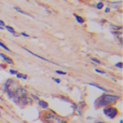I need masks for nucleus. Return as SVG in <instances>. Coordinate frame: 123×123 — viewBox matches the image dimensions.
Returning a JSON list of instances; mask_svg holds the SVG:
<instances>
[{
	"instance_id": "nucleus-29",
	"label": "nucleus",
	"mask_w": 123,
	"mask_h": 123,
	"mask_svg": "<svg viewBox=\"0 0 123 123\" xmlns=\"http://www.w3.org/2000/svg\"><path fill=\"white\" fill-rule=\"evenodd\" d=\"M105 12H106V13H109V12H110V8H109V6L105 8Z\"/></svg>"
},
{
	"instance_id": "nucleus-35",
	"label": "nucleus",
	"mask_w": 123,
	"mask_h": 123,
	"mask_svg": "<svg viewBox=\"0 0 123 123\" xmlns=\"http://www.w3.org/2000/svg\"><path fill=\"white\" fill-rule=\"evenodd\" d=\"M0 117H1V111H0Z\"/></svg>"
},
{
	"instance_id": "nucleus-34",
	"label": "nucleus",
	"mask_w": 123,
	"mask_h": 123,
	"mask_svg": "<svg viewBox=\"0 0 123 123\" xmlns=\"http://www.w3.org/2000/svg\"><path fill=\"white\" fill-rule=\"evenodd\" d=\"M95 123H106V122H103V121H97V122H95Z\"/></svg>"
},
{
	"instance_id": "nucleus-9",
	"label": "nucleus",
	"mask_w": 123,
	"mask_h": 123,
	"mask_svg": "<svg viewBox=\"0 0 123 123\" xmlns=\"http://www.w3.org/2000/svg\"><path fill=\"white\" fill-rule=\"evenodd\" d=\"M0 57L3 60V62L6 64H9V65H14V61H13L11 57H9L8 55H6L4 53H1V52H0Z\"/></svg>"
},
{
	"instance_id": "nucleus-4",
	"label": "nucleus",
	"mask_w": 123,
	"mask_h": 123,
	"mask_svg": "<svg viewBox=\"0 0 123 123\" xmlns=\"http://www.w3.org/2000/svg\"><path fill=\"white\" fill-rule=\"evenodd\" d=\"M28 95H29V93H28L27 89H25V87H23V86H18L16 89V91L13 93V96H12V98H11V100H12L15 105H18L19 100Z\"/></svg>"
},
{
	"instance_id": "nucleus-36",
	"label": "nucleus",
	"mask_w": 123,
	"mask_h": 123,
	"mask_svg": "<svg viewBox=\"0 0 123 123\" xmlns=\"http://www.w3.org/2000/svg\"><path fill=\"white\" fill-rule=\"evenodd\" d=\"M0 99H2V97H1V96H0Z\"/></svg>"
},
{
	"instance_id": "nucleus-6",
	"label": "nucleus",
	"mask_w": 123,
	"mask_h": 123,
	"mask_svg": "<svg viewBox=\"0 0 123 123\" xmlns=\"http://www.w3.org/2000/svg\"><path fill=\"white\" fill-rule=\"evenodd\" d=\"M32 103H34V100H32L31 97L28 95V96H26V97L22 98V99L19 100V103H18V105H17V106H19L21 108H24V107L28 106V105H31Z\"/></svg>"
},
{
	"instance_id": "nucleus-16",
	"label": "nucleus",
	"mask_w": 123,
	"mask_h": 123,
	"mask_svg": "<svg viewBox=\"0 0 123 123\" xmlns=\"http://www.w3.org/2000/svg\"><path fill=\"white\" fill-rule=\"evenodd\" d=\"M111 34H112L115 37H121L122 30H111Z\"/></svg>"
},
{
	"instance_id": "nucleus-31",
	"label": "nucleus",
	"mask_w": 123,
	"mask_h": 123,
	"mask_svg": "<svg viewBox=\"0 0 123 123\" xmlns=\"http://www.w3.org/2000/svg\"><path fill=\"white\" fill-rule=\"evenodd\" d=\"M0 25H2V26L4 27V22L2 21V19H0Z\"/></svg>"
},
{
	"instance_id": "nucleus-11",
	"label": "nucleus",
	"mask_w": 123,
	"mask_h": 123,
	"mask_svg": "<svg viewBox=\"0 0 123 123\" xmlns=\"http://www.w3.org/2000/svg\"><path fill=\"white\" fill-rule=\"evenodd\" d=\"M89 85H91V86H94V87H97V89H99L100 91L105 92V93H110V91H109V90H107L106 87H103L102 85L97 84V83H89Z\"/></svg>"
},
{
	"instance_id": "nucleus-26",
	"label": "nucleus",
	"mask_w": 123,
	"mask_h": 123,
	"mask_svg": "<svg viewBox=\"0 0 123 123\" xmlns=\"http://www.w3.org/2000/svg\"><path fill=\"white\" fill-rule=\"evenodd\" d=\"M9 72H10L11 74H16L18 71H17V70H15V69H10V70H9Z\"/></svg>"
},
{
	"instance_id": "nucleus-1",
	"label": "nucleus",
	"mask_w": 123,
	"mask_h": 123,
	"mask_svg": "<svg viewBox=\"0 0 123 123\" xmlns=\"http://www.w3.org/2000/svg\"><path fill=\"white\" fill-rule=\"evenodd\" d=\"M120 96L117 94H110V93H105L103 95H100L99 97H97L94 102V107L95 109L104 108L106 106H112L116 103H118L120 100Z\"/></svg>"
},
{
	"instance_id": "nucleus-10",
	"label": "nucleus",
	"mask_w": 123,
	"mask_h": 123,
	"mask_svg": "<svg viewBox=\"0 0 123 123\" xmlns=\"http://www.w3.org/2000/svg\"><path fill=\"white\" fill-rule=\"evenodd\" d=\"M37 104H38V106L40 107L42 110H48V109H49V104H48V102H45V100L39 99V100H37Z\"/></svg>"
},
{
	"instance_id": "nucleus-14",
	"label": "nucleus",
	"mask_w": 123,
	"mask_h": 123,
	"mask_svg": "<svg viewBox=\"0 0 123 123\" xmlns=\"http://www.w3.org/2000/svg\"><path fill=\"white\" fill-rule=\"evenodd\" d=\"M13 9H14V10L16 11V12L21 13V14H24V15H28V16H31V15H30V14H28V13H27V12H25V11L21 10V9H19V8H17V6H14V8H13ZM31 17H32V16H31Z\"/></svg>"
},
{
	"instance_id": "nucleus-12",
	"label": "nucleus",
	"mask_w": 123,
	"mask_h": 123,
	"mask_svg": "<svg viewBox=\"0 0 123 123\" xmlns=\"http://www.w3.org/2000/svg\"><path fill=\"white\" fill-rule=\"evenodd\" d=\"M74 16L76 21L78 22L79 24H84V23H85V19L83 18L82 16H80V15H78V14H76V13H74Z\"/></svg>"
},
{
	"instance_id": "nucleus-23",
	"label": "nucleus",
	"mask_w": 123,
	"mask_h": 123,
	"mask_svg": "<svg viewBox=\"0 0 123 123\" xmlns=\"http://www.w3.org/2000/svg\"><path fill=\"white\" fill-rule=\"evenodd\" d=\"M55 72H56L57 74H61V76H66V74H67V72L63 71V70H56Z\"/></svg>"
},
{
	"instance_id": "nucleus-15",
	"label": "nucleus",
	"mask_w": 123,
	"mask_h": 123,
	"mask_svg": "<svg viewBox=\"0 0 123 123\" xmlns=\"http://www.w3.org/2000/svg\"><path fill=\"white\" fill-rule=\"evenodd\" d=\"M4 27H6V29L8 30V31L10 32V34H12V35H14L15 32H16V31H15V29H14V28H13V27H11V26H9V25H4Z\"/></svg>"
},
{
	"instance_id": "nucleus-7",
	"label": "nucleus",
	"mask_w": 123,
	"mask_h": 123,
	"mask_svg": "<svg viewBox=\"0 0 123 123\" xmlns=\"http://www.w3.org/2000/svg\"><path fill=\"white\" fill-rule=\"evenodd\" d=\"M86 107V104H85L84 102H80L79 104L76 105V109H74V111L77 112V115L78 116H82L83 113V109Z\"/></svg>"
},
{
	"instance_id": "nucleus-32",
	"label": "nucleus",
	"mask_w": 123,
	"mask_h": 123,
	"mask_svg": "<svg viewBox=\"0 0 123 123\" xmlns=\"http://www.w3.org/2000/svg\"><path fill=\"white\" fill-rule=\"evenodd\" d=\"M100 23H102V24H105V23H106V19H102V21H100Z\"/></svg>"
},
{
	"instance_id": "nucleus-30",
	"label": "nucleus",
	"mask_w": 123,
	"mask_h": 123,
	"mask_svg": "<svg viewBox=\"0 0 123 123\" xmlns=\"http://www.w3.org/2000/svg\"><path fill=\"white\" fill-rule=\"evenodd\" d=\"M118 40H119V43L122 44V36L121 37H118Z\"/></svg>"
},
{
	"instance_id": "nucleus-5",
	"label": "nucleus",
	"mask_w": 123,
	"mask_h": 123,
	"mask_svg": "<svg viewBox=\"0 0 123 123\" xmlns=\"http://www.w3.org/2000/svg\"><path fill=\"white\" fill-rule=\"evenodd\" d=\"M103 113L106 116L108 119H116V118L119 116V110L118 108H116L115 106H106L103 108Z\"/></svg>"
},
{
	"instance_id": "nucleus-8",
	"label": "nucleus",
	"mask_w": 123,
	"mask_h": 123,
	"mask_svg": "<svg viewBox=\"0 0 123 123\" xmlns=\"http://www.w3.org/2000/svg\"><path fill=\"white\" fill-rule=\"evenodd\" d=\"M24 50H26V51H27L29 54H31V55L37 56V57L40 58V60H42V61H44V62H48V63H50V64H54V65H57V64L54 63V62H52V61H50V60H47V58H44V57H42V56H40V55H38V54H36V53H34V52H31L30 50H28L27 48H24Z\"/></svg>"
},
{
	"instance_id": "nucleus-21",
	"label": "nucleus",
	"mask_w": 123,
	"mask_h": 123,
	"mask_svg": "<svg viewBox=\"0 0 123 123\" xmlns=\"http://www.w3.org/2000/svg\"><path fill=\"white\" fill-rule=\"evenodd\" d=\"M56 123H68V121H67V119H65V118H61L60 117Z\"/></svg>"
},
{
	"instance_id": "nucleus-33",
	"label": "nucleus",
	"mask_w": 123,
	"mask_h": 123,
	"mask_svg": "<svg viewBox=\"0 0 123 123\" xmlns=\"http://www.w3.org/2000/svg\"><path fill=\"white\" fill-rule=\"evenodd\" d=\"M3 29H4V27H3V26L0 25V30H3Z\"/></svg>"
},
{
	"instance_id": "nucleus-25",
	"label": "nucleus",
	"mask_w": 123,
	"mask_h": 123,
	"mask_svg": "<svg viewBox=\"0 0 123 123\" xmlns=\"http://www.w3.org/2000/svg\"><path fill=\"white\" fill-rule=\"evenodd\" d=\"M95 71L97 72V74H106V72L104 71V70H100V69H97V68H96L95 69Z\"/></svg>"
},
{
	"instance_id": "nucleus-22",
	"label": "nucleus",
	"mask_w": 123,
	"mask_h": 123,
	"mask_svg": "<svg viewBox=\"0 0 123 123\" xmlns=\"http://www.w3.org/2000/svg\"><path fill=\"white\" fill-rule=\"evenodd\" d=\"M95 6H96V9H97V10H102V9L104 8V3H103V2H98Z\"/></svg>"
},
{
	"instance_id": "nucleus-18",
	"label": "nucleus",
	"mask_w": 123,
	"mask_h": 123,
	"mask_svg": "<svg viewBox=\"0 0 123 123\" xmlns=\"http://www.w3.org/2000/svg\"><path fill=\"white\" fill-rule=\"evenodd\" d=\"M0 48H2V49H3V50H6V51H8V52H11V50H10V49H9V48H8V47H6V44H4V43H3V42H2V41H1V40H0Z\"/></svg>"
},
{
	"instance_id": "nucleus-24",
	"label": "nucleus",
	"mask_w": 123,
	"mask_h": 123,
	"mask_svg": "<svg viewBox=\"0 0 123 123\" xmlns=\"http://www.w3.org/2000/svg\"><path fill=\"white\" fill-rule=\"evenodd\" d=\"M115 67H117V68H119V69H121V68L123 67V65H122L121 62H119V63H117V64L115 65Z\"/></svg>"
},
{
	"instance_id": "nucleus-19",
	"label": "nucleus",
	"mask_w": 123,
	"mask_h": 123,
	"mask_svg": "<svg viewBox=\"0 0 123 123\" xmlns=\"http://www.w3.org/2000/svg\"><path fill=\"white\" fill-rule=\"evenodd\" d=\"M91 62L92 63H94V64H97V65H102V62H100L99 60H97V58H95V57H92Z\"/></svg>"
},
{
	"instance_id": "nucleus-20",
	"label": "nucleus",
	"mask_w": 123,
	"mask_h": 123,
	"mask_svg": "<svg viewBox=\"0 0 123 123\" xmlns=\"http://www.w3.org/2000/svg\"><path fill=\"white\" fill-rule=\"evenodd\" d=\"M111 30H122L121 26H115V25H110Z\"/></svg>"
},
{
	"instance_id": "nucleus-28",
	"label": "nucleus",
	"mask_w": 123,
	"mask_h": 123,
	"mask_svg": "<svg viewBox=\"0 0 123 123\" xmlns=\"http://www.w3.org/2000/svg\"><path fill=\"white\" fill-rule=\"evenodd\" d=\"M19 35H21V36H23V37H26V38H28V37H29V35L26 34V32H21Z\"/></svg>"
},
{
	"instance_id": "nucleus-17",
	"label": "nucleus",
	"mask_w": 123,
	"mask_h": 123,
	"mask_svg": "<svg viewBox=\"0 0 123 123\" xmlns=\"http://www.w3.org/2000/svg\"><path fill=\"white\" fill-rule=\"evenodd\" d=\"M58 98H60L61 100H63V102H66V103H69V104H71V100H70L68 97H66V96H58Z\"/></svg>"
},
{
	"instance_id": "nucleus-3",
	"label": "nucleus",
	"mask_w": 123,
	"mask_h": 123,
	"mask_svg": "<svg viewBox=\"0 0 123 123\" xmlns=\"http://www.w3.org/2000/svg\"><path fill=\"white\" fill-rule=\"evenodd\" d=\"M58 118H60V116H57L55 111L50 110V109L41 113V120L43 121V123H56Z\"/></svg>"
},
{
	"instance_id": "nucleus-2",
	"label": "nucleus",
	"mask_w": 123,
	"mask_h": 123,
	"mask_svg": "<svg viewBox=\"0 0 123 123\" xmlns=\"http://www.w3.org/2000/svg\"><path fill=\"white\" fill-rule=\"evenodd\" d=\"M18 86H19L18 82H17L16 80H14V79H11L10 78V79H6V80L2 83L1 89H2V92H3V93H6V95H8V94L14 93Z\"/></svg>"
},
{
	"instance_id": "nucleus-13",
	"label": "nucleus",
	"mask_w": 123,
	"mask_h": 123,
	"mask_svg": "<svg viewBox=\"0 0 123 123\" xmlns=\"http://www.w3.org/2000/svg\"><path fill=\"white\" fill-rule=\"evenodd\" d=\"M15 76H16V78H17V79H23V80H27V79H28V76H27V74H19V72H17V74H15Z\"/></svg>"
},
{
	"instance_id": "nucleus-27",
	"label": "nucleus",
	"mask_w": 123,
	"mask_h": 123,
	"mask_svg": "<svg viewBox=\"0 0 123 123\" xmlns=\"http://www.w3.org/2000/svg\"><path fill=\"white\" fill-rule=\"evenodd\" d=\"M52 79H53V81H54L55 83H61V79H58V78H54V77H53Z\"/></svg>"
}]
</instances>
